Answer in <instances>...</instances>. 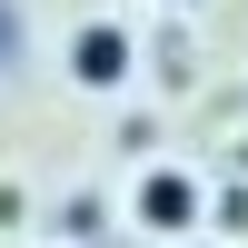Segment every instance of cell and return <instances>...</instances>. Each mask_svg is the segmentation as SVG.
<instances>
[{
    "mask_svg": "<svg viewBox=\"0 0 248 248\" xmlns=\"http://www.w3.org/2000/svg\"><path fill=\"white\" fill-rule=\"evenodd\" d=\"M129 70H139V40L119 20H79L70 30V79L79 90H129Z\"/></svg>",
    "mask_w": 248,
    "mask_h": 248,
    "instance_id": "6da1fadb",
    "label": "cell"
},
{
    "mask_svg": "<svg viewBox=\"0 0 248 248\" xmlns=\"http://www.w3.org/2000/svg\"><path fill=\"white\" fill-rule=\"evenodd\" d=\"M129 209H139V229H159V238H189L209 199H199V179H189V169H139Z\"/></svg>",
    "mask_w": 248,
    "mask_h": 248,
    "instance_id": "7a4b0ae2",
    "label": "cell"
},
{
    "mask_svg": "<svg viewBox=\"0 0 248 248\" xmlns=\"http://www.w3.org/2000/svg\"><path fill=\"white\" fill-rule=\"evenodd\" d=\"M99 218H109L99 199H70V209H60V229H70V238H99Z\"/></svg>",
    "mask_w": 248,
    "mask_h": 248,
    "instance_id": "3957f363",
    "label": "cell"
}]
</instances>
